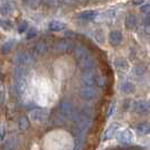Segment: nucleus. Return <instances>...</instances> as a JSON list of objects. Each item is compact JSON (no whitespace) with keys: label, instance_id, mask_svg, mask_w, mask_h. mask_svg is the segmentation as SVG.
Instances as JSON below:
<instances>
[{"label":"nucleus","instance_id":"6ab92c4d","mask_svg":"<svg viewBox=\"0 0 150 150\" xmlns=\"http://www.w3.org/2000/svg\"><path fill=\"white\" fill-rule=\"evenodd\" d=\"M36 35H37V31H36V29H35V28H30V30L27 33V36H26V38H27V39H31V38L35 37Z\"/></svg>","mask_w":150,"mask_h":150},{"label":"nucleus","instance_id":"39448f33","mask_svg":"<svg viewBox=\"0 0 150 150\" xmlns=\"http://www.w3.org/2000/svg\"><path fill=\"white\" fill-rule=\"evenodd\" d=\"M96 95V91L92 86H84L81 90V96L84 100H92Z\"/></svg>","mask_w":150,"mask_h":150},{"label":"nucleus","instance_id":"2eb2a0df","mask_svg":"<svg viewBox=\"0 0 150 150\" xmlns=\"http://www.w3.org/2000/svg\"><path fill=\"white\" fill-rule=\"evenodd\" d=\"M0 26H1V28L2 29H5V30H10L11 29V23L9 21V20H6V19H0Z\"/></svg>","mask_w":150,"mask_h":150},{"label":"nucleus","instance_id":"412c9836","mask_svg":"<svg viewBox=\"0 0 150 150\" xmlns=\"http://www.w3.org/2000/svg\"><path fill=\"white\" fill-rule=\"evenodd\" d=\"M53 121H54V123H55V125H61L63 123V119L59 117V114H58V115H57V114H55V119L53 120Z\"/></svg>","mask_w":150,"mask_h":150},{"label":"nucleus","instance_id":"a211bd4d","mask_svg":"<svg viewBox=\"0 0 150 150\" xmlns=\"http://www.w3.org/2000/svg\"><path fill=\"white\" fill-rule=\"evenodd\" d=\"M13 42H8L7 44H5L4 46H2V53H8L9 50H10V48L13 47Z\"/></svg>","mask_w":150,"mask_h":150},{"label":"nucleus","instance_id":"393cba45","mask_svg":"<svg viewBox=\"0 0 150 150\" xmlns=\"http://www.w3.org/2000/svg\"><path fill=\"white\" fill-rule=\"evenodd\" d=\"M5 150H11V149H6V148H5Z\"/></svg>","mask_w":150,"mask_h":150},{"label":"nucleus","instance_id":"423d86ee","mask_svg":"<svg viewBox=\"0 0 150 150\" xmlns=\"http://www.w3.org/2000/svg\"><path fill=\"white\" fill-rule=\"evenodd\" d=\"M81 83L84 86H92L94 83H95V76L91 72H85L84 74L82 75Z\"/></svg>","mask_w":150,"mask_h":150},{"label":"nucleus","instance_id":"0eeeda50","mask_svg":"<svg viewBox=\"0 0 150 150\" xmlns=\"http://www.w3.org/2000/svg\"><path fill=\"white\" fill-rule=\"evenodd\" d=\"M27 88V82H26V77L23 79H15V88L18 94H24Z\"/></svg>","mask_w":150,"mask_h":150},{"label":"nucleus","instance_id":"f8f14e48","mask_svg":"<svg viewBox=\"0 0 150 150\" xmlns=\"http://www.w3.org/2000/svg\"><path fill=\"white\" fill-rule=\"evenodd\" d=\"M46 48H47L46 43H45L44 40H40V42H38L36 47H35V53L37 55H43V54H45V52H46Z\"/></svg>","mask_w":150,"mask_h":150},{"label":"nucleus","instance_id":"4468645a","mask_svg":"<svg viewBox=\"0 0 150 150\" xmlns=\"http://www.w3.org/2000/svg\"><path fill=\"white\" fill-rule=\"evenodd\" d=\"M96 13L94 11H84L79 15V18L80 19H84V20H92V19L95 18Z\"/></svg>","mask_w":150,"mask_h":150},{"label":"nucleus","instance_id":"f03ea898","mask_svg":"<svg viewBox=\"0 0 150 150\" xmlns=\"http://www.w3.org/2000/svg\"><path fill=\"white\" fill-rule=\"evenodd\" d=\"M50 115V111L46 109H35L29 113V119L38 122V121H44L48 118Z\"/></svg>","mask_w":150,"mask_h":150},{"label":"nucleus","instance_id":"f257e3e1","mask_svg":"<svg viewBox=\"0 0 150 150\" xmlns=\"http://www.w3.org/2000/svg\"><path fill=\"white\" fill-rule=\"evenodd\" d=\"M15 63L17 66H23V67H28L34 65L35 63V58L29 53H25V52H19L18 54L15 56Z\"/></svg>","mask_w":150,"mask_h":150},{"label":"nucleus","instance_id":"aec40b11","mask_svg":"<svg viewBox=\"0 0 150 150\" xmlns=\"http://www.w3.org/2000/svg\"><path fill=\"white\" fill-rule=\"evenodd\" d=\"M114 132H115V128L114 127H111L105 133V139H109V138H111L114 134Z\"/></svg>","mask_w":150,"mask_h":150},{"label":"nucleus","instance_id":"9d476101","mask_svg":"<svg viewBox=\"0 0 150 150\" xmlns=\"http://www.w3.org/2000/svg\"><path fill=\"white\" fill-rule=\"evenodd\" d=\"M48 27H50V29L52 31H61L63 29H65L66 25L61 23V21H52V23H50Z\"/></svg>","mask_w":150,"mask_h":150},{"label":"nucleus","instance_id":"4be33fe9","mask_svg":"<svg viewBox=\"0 0 150 150\" xmlns=\"http://www.w3.org/2000/svg\"><path fill=\"white\" fill-rule=\"evenodd\" d=\"M142 11L144 13H150V6H146L142 8Z\"/></svg>","mask_w":150,"mask_h":150},{"label":"nucleus","instance_id":"ddd939ff","mask_svg":"<svg viewBox=\"0 0 150 150\" xmlns=\"http://www.w3.org/2000/svg\"><path fill=\"white\" fill-rule=\"evenodd\" d=\"M29 120H28V118L27 117H21L20 118V120H19V129L20 130H23V131H26L28 128H29Z\"/></svg>","mask_w":150,"mask_h":150},{"label":"nucleus","instance_id":"dca6fc26","mask_svg":"<svg viewBox=\"0 0 150 150\" xmlns=\"http://www.w3.org/2000/svg\"><path fill=\"white\" fill-rule=\"evenodd\" d=\"M9 13H10V7L8 4H4V5L0 6V13L2 16H7Z\"/></svg>","mask_w":150,"mask_h":150},{"label":"nucleus","instance_id":"9b49d317","mask_svg":"<svg viewBox=\"0 0 150 150\" xmlns=\"http://www.w3.org/2000/svg\"><path fill=\"white\" fill-rule=\"evenodd\" d=\"M6 149H11V150H17L18 148V140L15 137H11L10 139H8V141L5 144Z\"/></svg>","mask_w":150,"mask_h":150},{"label":"nucleus","instance_id":"b1692460","mask_svg":"<svg viewBox=\"0 0 150 150\" xmlns=\"http://www.w3.org/2000/svg\"><path fill=\"white\" fill-rule=\"evenodd\" d=\"M79 1H85V0H79Z\"/></svg>","mask_w":150,"mask_h":150},{"label":"nucleus","instance_id":"5701e85b","mask_svg":"<svg viewBox=\"0 0 150 150\" xmlns=\"http://www.w3.org/2000/svg\"><path fill=\"white\" fill-rule=\"evenodd\" d=\"M65 4H67V5H72V4H74L75 0H63Z\"/></svg>","mask_w":150,"mask_h":150},{"label":"nucleus","instance_id":"6e6552de","mask_svg":"<svg viewBox=\"0 0 150 150\" xmlns=\"http://www.w3.org/2000/svg\"><path fill=\"white\" fill-rule=\"evenodd\" d=\"M72 44L69 43L67 39H62L59 42H57L55 45V50L58 53H64V52H67L71 48Z\"/></svg>","mask_w":150,"mask_h":150},{"label":"nucleus","instance_id":"f3484780","mask_svg":"<svg viewBox=\"0 0 150 150\" xmlns=\"http://www.w3.org/2000/svg\"><path fill=\"white\" fill-rule=\"evenodd\" d=\"M27 28H28V24L26 21H21L18 26V33L19 34H23V33H25L27 30Z\"/></svg>","mask_w":150,"mask_h":150},{"label":"nucleus","instance_id":"1a4fd4ad","mask_svg":"<svg viewBox=\"0 0 150 150\" xmlns=\"http://www.w3.org/2000/svg\"><path fill=\"white\" fill-rule=\"evenodd\" d=\"M121 39H122V35H121L120 31H112V33L110 34V43H111L113 46L120 44Z\"/></svg>","mask_w":150,"mask_h":150},{"label":"nucleus","instance_id":"7ed1b4c3","mask_svg":"<svg viewBox=\"0 0 150 150\" xmlns=\"http://www.w3.org/2000/svg\"><path fill=\"white\" fill-rule=\"evenodd\" d=\"M77 62H79V65H80V67L83 69H92L94 66V61L93 58L90 56V55H85L84 57H82L80 59H77Z\"/></svg>","mask_w":150,"mask_h":150},{"label":"nucleus","instance_id":"20e7f679","mask_svg":"<svg viewBox=\"0 0 150 150\" xmlns=\"http://www.w3.org/2000/svg\"><path fill=\"white\" fill-rule=\"evenodd\" d=\"M73 105L67 102V101H63L59 103V113L65 117H69L71 114H73Z\"/></svg>","mask_w":150,"mask_h":150}]
</instances>
